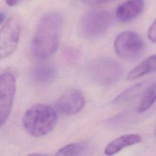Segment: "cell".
<instances>
[{"label": "cell", "mask_w": 156, "mask_h": 156, "mask_svg": "<svg viewBox=\"0 0 156 156\" xmlns=\"http://www.w3.org/2000/svg\"><path fill=\"white\" fill-rule=\"evenodd\" d=\"M62 26L63 18L58 12H49L42 16L32 42V51L35 57L44 59L57 51Z\"/></svg>", "instance_id": "cell-1"}, {"label": "cell", "mask_w": 156, "mask_h": 156, "mask_svg": "<svg viewBox=\"0 0 156 156\" xmlns=\"http://www.w3.org/2000/svg\"><path fill=\"white\" fill-rule=\"evenodd\" d=\"M57 115L49 105L37 104L29 108L24 113L22 122L26 132L35 137H40L50 133L55 127Z\"/></svg>", "instance_id": "cell-2"}, {"label": "cell", "mask_w": 156, "mask_h": 156, "mask_svg": "<svg viewBox=\"0 0 156 156\" xmlns=\"http://www.w3.org/2000/svg\"><path fill=\"white\" fill-rule=\"evenodd\" d=\"M113 20V15L107 10L89 11L80 18L77 26L78 33L84 38H98L106 33Z\"/></svg>", "instance_id": "cell-3"}, {"label": "cell", "mask_w": 156, "mask_h": 156, "mask_svg": "<svg viewBox=\"0 0 156 156\" xmlns=\"http://www.w3.org/2000/svg\"><path fill=\"white\" fill-rule=\"evenodd\" d=\"M88 73L95 82L104 85H112L123 76L124 70L119 63L108 57L93 60L88 66Z\"/></svg>", "instance_id": "cell-4"}, {"label": "cell", "mask_w": 156, "mask_h": 156, "mask_svg": "<svg viewBox=\"0 0 156 156\" xmlns=\"http://www.w3.org/2000/svg\"><path fill=\"white\" fill-rule=\"evenodd\" d=\"M116 53L121 58L133 60L139 58L144 50V43L141 37L133 31L120 33L115 39Z\"/></svg>", "instance_id": "cell-5"}, {"label": "cell", "mask_w": 156, "mask_h": 156, "mask_svg": "<svg viewBox=\"0 0 156 156\" xmlns=\"http://www.w3.org/2000/svg\"><path fill=\"white\" fill-rule=\"evenodd\" d=\"M21 26L16 17L9 18L0 29V59L12 55L16 50L21 36Z\"/></svg>", "instance_id": "cell-6"}, {"label": "cell", "mask_w": 156, "mask_h": 156, "mask_svg": "<svg viewBox=\"0 0 156 156\" xmlns=\"http://www.w3.org/2000/svg\"><path fill=\"white\" fill-rule=\"evenodd\" d=\"M16 91V79L13 74L7 71L0 74V127L8 119Z\"/></svg>", "instance_id": "cell-7"}, {"label": "cell", "mask_w": 156, "mask_h": 156, "mask_svg": "<svg viewBox=\"0 0 156 156\" xmlns=\"http://www.w3.org/2000/svg\"><path fill=\"white\" fill-rule=\"evenodd\" d=\"M85 98L81 91L73 89L64 93L58 100L57 106L63 114L73 115L79 112L84 107Z\"/></svg>", "instance_id": "cell-8"}, {"label": "cell", "mask_w": 156, "mask_h": 156, "mask_svg": "<svg viewBox=\"0 0 156 156\" xmlns=\"http://www.w3.org/2000/svg\"><path fill=\"white\" fill-rule=\"evenodd\" d=\"M144 7L143 0H127L116 8L115 15L120 21L127 22L138 16Z\"/></svg>", "instance_id": "cell-9"}, {"label": "cell", "mask_w": 156, "mask_h": 156, "mask_svg": "<svg viewBox=\"0 0 156 156\" xmlns=\"http://www.w3.org/2000/svg\"><path fill=\"white\" fill-rule=\"evenodd\" d=\"M141 140V137L138 134L123 135L110 142L105 147L104 153L107 155H114L124 147L140 143Z\"/></svg>", "instance_id": "cell-10"}, {"label": "cell", "mask_w": 156, "mask_h": 156, "mask_svg": "<svg viewBox=\"0 0 156 156\" xmlns=\"http://www.w3.org/2000/svg\"><path fill=\"white\" fill-rule=\"evenodd\" d=\"M57 75L55 66L50 63L38 64L33 69L32 77L33 80L38 84H46L53 82Z\"/></svg>", "instance_id": "cell-11"}, {"label": "cell", "mask_w": 156, "mask_h": 156, "mask_svg": "<svg viewBox=\"0 0 156 156\" xmlns=\"http://www.w3.org/2000/svg\"><path fill=\"white\" fill-rule=\"evenodd\" d=\"M149 85V83L147 80L134 84L116 96L112 101V103L115 104H121L130 102L141 94H143Z\"/></svg>", "instance_id": "cell-12"}, {"label": "cell", "mask_w": 156, "mask_h": 156, "mask_svg": "<svg viewBox=\"0 0 156 156\" xmlns=\"http://www.w3.org/2000/svg\"><path fill=\"white\" fill-rule=\"evenodd\" d=\"M154 71H156V54L147 57L129 71L126 79L129 81L134 80Z\"/></svg>", "instance_id": "cell-13"}, {"label": "cell", "mask_w": 156, "mask_h": 156, "mask_svg": "<svg viewBox=\"0 0 156 156\" xmlns=\"http://www.w3.org/2000/svg\"><path fill=\"white\" fill-rule=\"evenodd\" d=\"M156 101V82L149 85L142 94L141 98L137 107L138 113L147 110Z\"/></svg>", "instance_id": "cell-14"}, {"label": "cell", "mask_w": 156, "mask_h": 156, "mask_svg": "<svg viewBox=\"0 0 156 156\" xmlns=\"http://www.w3.org/2000/svg\"><path fill=\"white\" fill-rule=\"evenodd\" d=\"M87 147L85 143L82 142L73 143L67 144L60 148L55 154L56 155H69L75 156L80 155L83 153Z\"/></svg>", "instance_id": "cell-15"}, {"label": "cell", "mask_w": 156, "mask_h": 156, "mask_svg": "<svg viewBox=\"0 0 156 156\" xmlns=\"http://www.w3.org/2000/svg\"><path fill=\"white\" fill-rule=\"evenodd\" d=\"M147 37L150 41L156 43V19L151 24L148 29Z\"/></svg>", "instance_id": "cell-16"}, {"label": "cell", "mask_w": 156, "mask_h": 156, "mask_svg": "<svg viewBox=\"0 0 156 156\" xmlns=\"http://www.w3.org/2000/svg\"><path fill=\"white\" fill-rule=\"evenodd\" d=\"M114 0H83V1L87 4H102L105 2H108L113 1Z\"/></svg>", "instance_id": "cell-17"}, {"label": "cell", "mask_w": 156, "mask_h": 156, "mask_svg": "<svg viewBox=\"0 0 156 156\" xmlns=\"http://www.w3.org/2000/svg\"><path fill=\"white\" fill-rule=\"evenodd\" d=\"M22 0H5V3L10 7H13L18 4Z\"/></svg>", "instance_id": "cell-18"}, {"label": "cell", "mask_w": 156, "mask_h": 156, "mask_svg": "<svg viewBox=\"0 0 156 156\" xmlns=\"http://www.w3.org/2000/svg\"><path fill=\"white\" fill-rule=\"evenodd\" d=\"M5 18V14L2 12H0V24L4 21Z\"/></svg>", "instance_id": "cell-19"}, {"label": "cell", "mask_w": 156, "mask_h": 156, "mask_svg": "<svg viewBox=\"0 0 156 156\" xmlns=\"http://www.w3.org/2000/svg\"><path fill=\"white\" fill-rule=\"evenodd\" d=\"M155 134H156V129H155Z\"/></svg>", "instance_id": "cell-20"}]
</instances>
